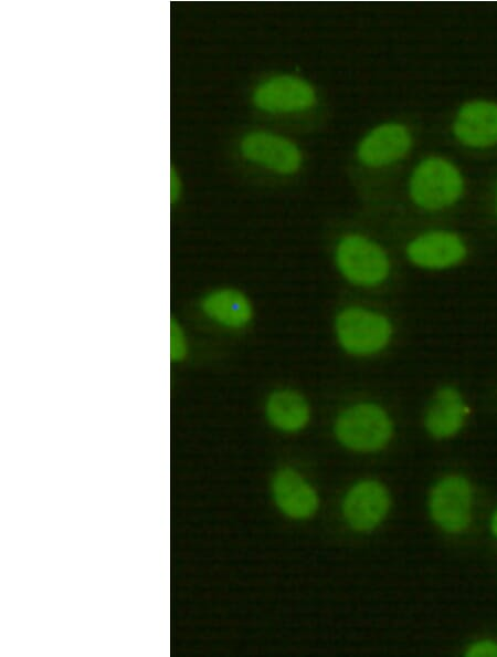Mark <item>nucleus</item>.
<instances>
[{"label": "nucleus", "instance_id": "1", "mask_svg": "<svg viewBox=\"0 0 497 657\" xmlns=\"http://www.w3.org/2000/svg\"><path fill=\"white\" fill-rule=\"evenodd\" d=\"M393 331L387 314L362 304L341 307L334 320V333L339 347L357 358L383 352L393 337Z\"/></svg>", "mask_w": 497, "mask_h": 657}, {"label": "nucleus", "instance_id": "2", "mask_svg": "<svg viewBox=\"0 0 497 657\" xmlns=\"http://www.w3.org/2000/svg\"><path fill=\"white\" fill-rule=\"evenodd\" d=\"M394 434L387 409L370 400L357 401L341 409L334 421V435L345 448L360 453L384 449Z\"/></svg>", "mask_w": 497, "mask_h": 657}, {"label": "nucleus", "instance_id": "3", "mask_svg": "<svg viewBox=\"0 0 497 657\" xmlns=\"http://www.w3.org/2000/svg\"><path fill=\"white\" fill-rule=\"evenodd\" d=\"M409 195L425 211H441L456 205L466 182L459 167L443 156H427L412 170Z\"/></svg>", "mask_w": 497, "mask_h": 657}, {"label": "nucleus", "instance_id": "4", "mask_svg": "<svg viewBox=\"0 0 497 657\" xmlns=\"http://www.w3.org/2000/svg\"><path fill=\"white\" fill-rule=\"evenodd\" d=\"M334 262L341 278L360 289L380 286L391 273L387 251L377 241L361 233H347L338 240Z\"/></svg>", "mask_w": 497, "mask_h": 657}, {"label": "nucleus", "instance_id": "5", "mask_svg": "<svg viewBox=\"0 0 497 657\" xmlns=\"http://www.w3.org/2000/svg\"><path fill=\"white\" fill-rule=\"evenodd\" d=\"M427 508L433 523L444 533L459 535L472 525L475 509V491L472 482L462 473L441 477L432 487Z\"/></svg>", "mask_w": 497, "mask_h": 657}, {"label": "nucleus", "instance_id": "6", "mask_svg": "<svg viewBox=\"0 0 497 657\" xmlns=\"http://www.w3.org/2000/svg\"><path fill=\"white\" fill-rule=\"evenodd\" d=\"M391 508L388 488L379 480L363 479L346 492L341 511L346 523L357 532H370L387 518Z\"/></svg>", "mask_w": 497, "mask_h": 657}, {"label": "nucleus", "instance_id": "7", "mask_svg": "<svg viewBox=\"0 0 497 657\" xmlns=\"http://www.w3.org/2000/svg\"><path fill=\"white\" fill-rule=\"evenodd\" d=\"M408 260L424 270H446L459 264L467 254L465 240L447 229H432L412 238L405 248Z\"/></svg>", "mask_w": 497, "mask_h": 657}, {"label": "nucleus", "instance_id": "8", "mask_svg": "<svg viewBox=\"0 0 497 657\" xmlns=\"http://www.w3.org/2000/svg\"><path fill=\"white\" fill-rule=\"evenodd\" d=\"M451 131L464 147L488 149L497 146V102L486 98L470 100L454 114Z\"/></svg>", "mask_w": 497, "mask_h": 657}, {"label": "nucleus", "instance_id": "9", "mask_svg": "<svg viewBox=\"0 0 497 657\" xmlns=\"http://www.w3.org/2000/svg\"><path fill=\"white\" fill-rule=\"evenodd\" d=\"M316 101L314 87L294 75H276L260 83L253 93V102L260 109L269 113L304 111Z\"/></svg>", "mask_w": 497, "mask_h": 657}, {"label": "nucleus", "instance_id": "10", "mask_svg": "<svg viewBox=\"0 0 497 657\" xmlns=\"http://www.w3.org/2000/svg\"><path fill=\"white\" fill-rule=\"evenodd\" d=\"M412 134L402 123L388 122L372 128L360 142L359 160L373 168L392 165L408 155L412 146Z\"/></svg>", "mask_w": 497, "mask_h": 657}, {"label": "nucleus", "instance_id": "11", "mask_svg": "<svg viewBox=\"0 0 497 657\" xmlns=\"http://www.w3.org/2000/svg\"><path fill=\"white\" fill-rule=\"evenodd\" d=\"M240 147L244 157L278 174H293L302 164L296 144L274 133H248L242 138Z\"/></svg>", "mask_w": 497, "mask_h": 657}, {"label": "nucleus", "instance_id": "12", "mask_svg": "<svg viewBox=\"0 0 497 657\" xmlns=\"http://www.w3.org/2000/svg\"><path fill=\"white\" fill-rule=\"evenodd\" d=\"M468 415L469 407L462 393L453 386H443L427 404L423 424L433 438L450 439L463 429Z\"/></svg>", "mask_w": 497, "mask_h": 657}, {"label": "nucleus", "instance_id": "13", "mask_svg": "<svg viewBox=\"0 0 497 657\" xmlns=\"http://www.w3.org/2000/svg\"><path fill=\"white\" fill-rule=\"evenodd\" d=\"M272 496L286 517L305 520L315 514L319 499L315 488L294 468L278 469L272 479Z\"/></svg>", "mask_w": 497, "mask_h": 657}, {"label": "nucleus", "instance_id": "14", "mask_svg": "<svg viewBox=\"0 0 497 657\" xmlns=\"http://www.w3.org/2000/svg\"><path fill=\"white\" fill-rule=\"evenodd\" d=\"M200 310L208 321L229 331L247 327L254 316L250 298L231 286L216 288L205 293L200 301Z\"/></svg>", "mask_w": 497, "mask_h": 657}, {"label": "nucleus", "instance_id": "15", "mask_svg": "<svg viewBox=\"0 0 497 657\" xmlns=\"http://www.w3.org/2000/svg\"><path fill=\"white\" fill-rule=\"evenodd\" d=\"M268 424L284 434H296L307 427L311 418L308 399L299 390L281 387L272 390L264 403Z\"/></svg>", "mask_w": 497, "mask_h": 657}, {"label": "nucleus", "instance_id": "16", "mask_svg": "<svg viewBox=\"0 0 497 657\" xmlns=\"http://www.w3.org/2000/svg\"><path fill=\"white\" fill-rule=\"evenodd\" d=\"M463 654L465 657H497V638L485 636L473 639Z\"/></svg>", "mask_w": 497, "mask_h": 657}, {"label": "nucleus", "instance_id": "17", "mask_svg": "<svg viewBox=\"0 0 497 657\" xmlns=\"http://www.w3.org/2000/svg\"><path fill=\"white\" fill-rule=\"evenodd\" d=\"M189 350L188 340L180 324L171 322L170 325V357L172 361H182Z\"/></svg>", "mask_w": 497, "mask_h": 657}, {"label": "nucleus", "instance_id": "18", "mask_svg": "<svg viewBox=\"0 0 497 657\" xmlns=\"http://www.w3.org/2000/svg\"><path fill=\"white\" fill-rule=\"evenodd\" d=\"M488 528L491 536L497 541V504L490 513Z\"/></svg>", "mask_w": 497, "mask_h": 657}, {"label": "nucleus", "instance_id": "19", "mask_svg": "<svg viewBox=\"0 0 497 657\" xmlns=\"http://www.w3.org/2000/svg\"><path fill=\"white\" fill-rule=\"evenodd\" d=\"M493 205H494V211H495V215H496V217H497V180H496V184H495V186H494V192H493Z\"/></svg>", "mask_w": 497, "mask_h": 657}]
</instances>
